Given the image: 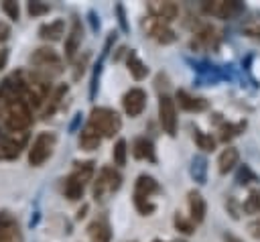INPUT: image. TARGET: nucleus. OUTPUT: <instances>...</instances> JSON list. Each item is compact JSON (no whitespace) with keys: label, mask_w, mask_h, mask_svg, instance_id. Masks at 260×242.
<instances>
[{"label":"nucleus","mask_w":260,"mask_h":242,"mask_svg":"<svg viewBox=\"0 0 260 242\" xmlns=\"http://www.w3.org/2000/svg\"><path fill=\"white\" fill-rule=\"evenodd\" d=\"M205 173H207V161L205 157H195L191 163V175L197 183H205Z\"/></svg>","instance_id":"nucleus-31"},{"label":"nucleus","mask_w":260,"mask_h":242,"mask_svg":"<svg viewBox=\"0 0 260 242\" xmlns=\"http://www.w3.org/2000/svg\"><path fill=\"white\" fill-rule=\"evenodd\" d=\"M244 128H246V120H242V122H238V124L223 122V124L219 126V140H221V142H228V140L236 138L240 132H244Z\"/></svg>","instance_id":"nucleus-28"},{"label":"nucleus","mask_w":260,"mask_h":242,"mask_svg":"<svg viewBox=\"0 0 260 242\" xmlns=\"http://www.w3.org/2000/svg\"><path fill=\"white\" fill-rule=\"evenodd\" d=\"M126 65H128L130 75H132L136 81H140V79H144V77L148 75V67L140 61V57H138L134 51L128 53V57H126Z\"/></svg>","instance_id":"nucleus-25"},{"label":"nucleus","mask_w":260,"mask_h":242,"mask_svg":"<svg viewBox=\"0 0 260 242\" xmlns=\"http://www.w3.org/2000/svg\"><path fill=\"white\" fill-rule=\"evenodd\" d=\"M175 228L181 232V234H185V236H189V234H193L195 232V224L191 222V218L187 220L185 216H181V214H177L175 216Z\"/></svg>","instance_id":"nucleus-35"},{"label":"nucleus","mask_w":260,"mask_h":242,"mask_svg":"<svg viewBox=\"0 0 260 242\" xmlns=\"http://www.w3.org/2000/svg\"><path fill=\"white\" fill-rule=\"evenodd\" d=\"M242 209L246 214H260V189H252L250 195L246 197Z\"/></svg>","instance_id":"nucleus-34"},{"label":"nucleus","mask_w":260,"mask_h":242,"mask_svg":"<svg viewBox=\"0 0 260 242\" xmlns=\"http://www.w3.org/2000/svg\"><path fill=\"white\" fill-rule=\"evenodd\" d=\"M193 138H195V144H197L201 150H205V153H211V150L215 148V138H213L211 134H207V132L199 130V128H195Z\"/></svg>","instance_id":"nucleus-29"},{"label":"nucleus","mask_w":260,"mask_h":242,"mask_svg":"<svg viewBox=\"0 0 260 242\" xmlns=\"http://www.w3.org/2000/svg\"><path fill=\"white\" fill-rule=\"evenodd\" d=\"M122 106H124V112L134 118V116H140L142 110L146 108V92L140 89V87H130L124 98H122Z\"/></svg>","instance_id":"nucleus-14"},{"label":"nucleus","mask_w":260,"mask_h":242,"mask_svg":"<svg viewBox=\"0 0 260 242\" xmlns=\"http://www.w3.org/2000/svg\"><path fill=\"white\" fill-rule=\"evenodd\" d=\"M144 31H146V35H148L150 39H154V41L160 43V45H169V43H173V41L177 39L175 31L169 26V22L156 20V18H152V16L144 20Z\"/></svg>","instance_id":"nucleus-11"},{"label":"nucleus","mask_w":260,"mask_h":242,"mask_svg":"<svg viewBox=\"0 0 260 242\" xmlns=\"http://www.w3.org/2000/svg\"><path fill=\"white\" fill-rule=\"evenodd\" d=\"M116 12H118V20H120V26H122V31H128V24H126V16H124V8H122V6H116Z\"/></svg>","instance_id":"nucleus-39"},{"label":"nucleus","mask_w":260,"mask_h":242,"mask_svg":"<svg viewBox=\"0 0 260 242\" xmlns=\"http://www.w3.org/2000/svg\"><path fill=\"white\" fill-rule=\"evenodd\" d=\"M148 14L152 18H156V20L171 22V20H175L179 16V4L177 2H169V0H165V2L154 0V2H148Z\"/></svg>","instance_id":"nucleus-15"},{"label":"nucleus","mask_w":260,"mask_h":242,"mask_svg":"<svg viewBox=\"0 0 260 242\" xmlns=\"http://www.w3.org/2000/svg\"><path fill=\"white\" fill-rule=\"evenodd\" d=\"M81 37H83V28H81V20L79 18H73V24L65 37V59L73 61L75 59V53L81 45Z\"/></svg>","instance_id":"nucleus-16"},{"label":"nucleus","mask_w":260,"mask_h":242,"mask_svg":"<svg viewBox=\"0 0 260 242\" xmlns=\"http://www.w3.org/2000/svg\"><path fill=\"white\" fill-rule=\"evenodd\" d=\"M238 161H240V153H238L236 146L223 148L221 155H219V159H217V169H219V173H221V175L230 173V171L238 165Z\"/></svg>","instance_id":"nucleus-23"},{"label":"nucleus","mask_w":260,"mask_h":242,"mask_svg":"<svg viewBox=\"0 0 260 242\" xmlns=\"http://www.w3.org/2000/svg\"><path fill=\"white\" fill-rule=\"evenodd\" d=\"M228 203H230V216H232L234 220H238V218H240V211L236 209V199H232V197H230V199H228Z\"/></svg>","instance_id":"nucleus-40"},{"label":"nucleus","mask_w":260,"mask_h":242,"mask_svg":"<svg viewBox=\"0 0 260 242\" xmlns=\"http://www.w3.org/2000/svg\"><path fill=\"white\" fill-rule=\"evenodd\" d=\"M223 240H225V242H242L238 236H234V234H228V232L223 234Z\"/></svg>","instance_id":"nucleus-42"},{"label":"nucleus","mask_w":260,"mask_h":242,"mask_svg":"<svg viewBox=\"0 0 260 242\" xmlns=\"http://www.w3.org/2000/svg\"><path fill=\"white\" fill-rule=\"evenodd\" d=\"M152 242H162V240H152Z\"/></svg>","instance_id":"nucleus-44"},{"label":"nucleus","mask_w":260,"mask_h":242,"mask_svg":"<svg viewBox=\"0 0 260 242\" xmlns=\"http://www.w3.org/2000/svg\"><path fill=\"white\" fill-rule=\"evenodd\" d=\"M55 142H57V136L53 132H39L28 148V165L32 167L45 165V161L53 155Z\"/></svg>","instance_id":"nucleus-7"},{"label":"nucleus","mask_w":260,"mask_h":242,"mask_svg":"<svg viewBox=\"0 0 260 242\" xmlns=\"http://www.w3.org/2000/svg\"><path fill=\"white\" fill-rule=\"evenodd\" d=\"M8 35H10V28H8V24L0 22V41H6V39H8Z\"/></svg>","instance_id":"nucleus-41"},{"label":"nucleus","mask_w":260,"mask_h":242,"mask_svg":"<svg viewBox=\"0 0 260 242\" xmlns=\"http://www.w3.org/2000/svg\"><path fill=\"white\" fill-rule=\"evenodd\" d=\"M2 10L6 12V16H8L10 20H18V14H20V8H18V4H16V2H10V0H6V2H2Z\"/></svg>","instance_id":"nucleus-37"},{"label":"nucleus","mask_w":260,"mask_h":242,"mask_svg":"<svg viewBox=\"0 0 260 242\" xmlns=\"http://www.w3.org/2000/svg\"><path fill=\"white\" fill-rule=\"evenodd\" d=\"M83 185H79L77 181H73L71 177H67L65 179V187H63V193H65V197L67 199H71V201H77V199H81L83 197Z\"/></svg>","instance_id":"nucleus-30"},{"label":"nucleus","mask_w":260,"mask_h":242,"mask_svg":"<svg viewBox=\"0 0 260 242\" xmlns=\"http://www.w3.org/2000/svg\"><path fill=\"white\" fill-rule=\"evenodd\" d=\"M87 236H89V242H112V228L104 218H100L89 224Z\"/></svg>","instance_id":"nucleus-20"},{"label":"nucleus","mask_w":260,"mask_h":242,"mask_svg":"<svg viewBox=\"0 0 260 242\" xmlns=\"http://www.w3.org/2000/svg\"><path fill=\"white\" fill-rule=\"evenodd\" d=\"M51 79L41 75V73H30L26 77V87H24V102L30 106V110H41L47 98L51 96Z\"/></svg>","instance_id":"nucleus-3"},{"label":"nucleus","mask_w":260,"mask_h":242,"mask_svg":"<svg viewBox=\"0 0 260 242\" xmlns=\"http://www.w3.org/2000/svg\"><path fill=\"white\" fill-rule=\"evenodd\" d=\"M219 45V35L211 24H201L195 31V37L191 41V49L195 51H209Z\"/></svg>","instance_id":"nucleus-12"},{"label":"nucleus","mask_w":260,"mask_h":242,"mask_svg":"<svg viewBox=\"0 0 260 242\" xmlns=\"http://www.w3.org/2000/svg\"><path fill=\"white\" fill-rule=\"evenodd\" d=\"M158 183H156V179L154 177H150V175H138V179H136V183H134V205H136V209L142 214V216H150L152 211H154V203L150 201V197L154 195V193H158Z\"/></svg>","instance_id":"nucleus-4"},{"label":"nucleus","mask_w":260,"mask_h":242,"mask_svg":"<svg viewBox=\"0 0 260 242\" xmlns=\"http://www.w3.org/2000/svg\"><path fill=\"white\" fill-rule=\"evenodd\" d=\"M236 181H238V185H250V183H256L260 179L248 165H240V169L236 173Z\"/></svg>","instance_id":"nucleus-33"},{"label":"nucleus","mask_w":260,"mask_h":242,"mask_svg":"<svg viewBox=\"0 0 260 242\" xmlns=\"http://www.w3.org/2000/svg\"><path fill=\"white\" fill-rule=\"evenodd\" d=\"M242 33H244L248 39L260 43V12H254V14H250L248 18L242 20Z\"/></svg>","instance_id":"nucleus-27"},{"label":"nucleus","mask_w":260,"mask_h":242,"mask_svg":"<svg viewBox=\"0 0 260 242\" xmlns=\"http://www.w3.org/2000/svg\"><path fill=\"white\" fill-rule=\"evenodd\" d=\"M26 12H28L30 16L47 14V12H49V4H43V2H28V4H26Z\"/></svg>","instance_id":"nucleus-36"},{"label":"nucleus","mask_w":260,"mask_h":242,"mask_svg":"<svg viewBox=\"0 0 260 242\" xmlns=\"http://www.w3.org/2000/svg\"><path fill=\"white\" fill-rule=\"evenodd\" d=\"M0 116L4 118V124L10 132H26V128L32 124V110L24 100H14L2 106Z\"/></svg>","instance_id":"nucleus-1"},{"label":"nucleus","mask_w":260,"mask_h":242,"mask_svg":"<svg viewBox=\"0 0 260 242\" xmlns=\"http://www.w3.org/2000/svg\"><path fill=\"white\" fill-rule=\"evenodd\" d=\"M248 232H250V236L254 240H260V220H252L248 224Z\"/></svg>","instance_id":"nucleus-38"},{"label":"nucleus","mask_w":260,"mask_h":242,"mask_svg":"<svg viewBox=\"0 0 260 242\" xmlns=\"http://www.w3.org/2000/svg\"><path fill=\"white\" fill-rule=\"evenodd\" d=\"M102 138H112L114 134L120 132L122 128V118L116 110L112 108H106V106H100V108H93L91 114H89V122H87Z\"/></svg>","instance_id":"nucleus-2"},{"label":"nucleus","mask_w":260,"mask_h":242,"mask_svg":"<svg viewBox=\"0 0 260 242\" xmlns=\"http://www.w3.org/2000/svg\"><path fill=\"white\" fill-rule=\"evenodd\" d=\"M100 142H102V136H100L89 124H85V128H83L81 134H79V146H81L83 150H95V148L100 146Z\"/></svg>","instance_id":"nucleus-26"},{"label":"nucleus","mask_w":260,"mask_h":242,"mask_svg":"<svg viewBox=\"0 0 260 242\" xmlns=\"http://www.w3.org/2000/svg\"><path fill=\"white\" fill-rule=\"evenodd\" d=\"M85 209H87V207L83 205V209H79V211H77V218H83V216H85Z\"/></svg>","instance_id":"nucleus-43"},{"label":"nucleus","mask_w":260,"mask_h":242,"mask_svg":"<svg viewBox=\"0 0 260 242\" xmlns=\"http://www.w3.org/2000/svg\"><path fill=\"white\" fill-rule=\"evenodd\" d=\"M203 14L211 16V18H234L236 14L242 12V4L236 0H211V2H203L201 4Z\"/></svg>","instance_id":"nucleus-9"},{"label":"nucleus","mask_w":260,"mask_h":242,"mask_svg":"<svg viewBox=\"0 0 260 242\" xmlns=\"http://www.w3.org/2000/svg\"><path fill=\"white\" fill-rule=\"evenodd\" d=\"M28 140L26 132H10L0 136V161H14L22 153L24 144Z\"/></svg>","instance_id":"nucleus-8"},{"label":"nucleus","mask_w":260,"mask_h":242,"mask_svg":"<svg viewBox=\"0 0 260 242\" xmlns=\"http://www.w3.org/2000/svg\"><path fill=\"white\" fill-rule=\"evenodd\" d=\"M93 173H95V167H93V161H81V163H75L73 165V171H71V179L77 181L79 185H87L91 179H93Z\"/></svg>","instance_id":"nucleus-21"},{"label":"nucleus","mask_w":260,"mask_h":242,"mask_svg":"<svg viewBox=\"0 0 260 242\" xmlns=\"http://www.w3.org/2000/svg\"><path fill=\"white\" fill-rule=\"evenodd\" d=\"M132 157L138 161H148V163H156V153H154V144L150 138L146 136H138L132 142Z\"/></svg>","instance_id":"nucleus-18"},{"label":"nucleus","mask_w":260,"mask_h":242,"mask_svg":"<svg viewBox=\"0 0 260 242\" xmlns=\"http://www.w3.org/2000/svg\"><path fill=\"white\" fill-rule=\"evenodd\" d=\"M187 201H189V214H191V222L193 224H201L205 220V211H207V205H205V199L199 191L191 189L189 195H187Z\"/></svg>","instance_id":"nucleus-19"},{"label":"nucleus","mask_w":260,"mask_h":242,"mask_svg":"<svg viewBox=\"0 0 260 242\" xmlns=\"http://www.w3.org/2000/svg\"><path fill=\"white\" fill-rule=\"evenodd\" d=\"M158 120H160L162 130L169 136L177 134V106H175V100L167 94L158 98Z\"/></svg>","instance_id":"nucleus-10"},{"label":"nucleus","mask_w":260,"mask_h":242,"mask_svg":"<svg viewBox=\"0 0 260 242\" xmlns=\"http://www.w3.org/2000/svg\"><path fill=\"white\" fill-rule=\"evenodd\" d=\"M122 185V175L114 167H102L98 173V179L93 181V197L95 201H104L108 195L116 193Z\"/></svg>","instance_id":"nucleus-6"},{"label":"nucleus","mask_w":260,"mask_h":242,"mask_svg":"<svg viewBox=\"0 0 260 242\" xmlns=\"http://www.w3.org/2000/svg\"><path fill=\"white\" fill-rule=\"evenodd\" d=\"M175 102H177L179 108H183L185 112H203V110L209 108V104H207L205 98L191 96V94L185 92V89H177V94H175Z\"/></svg>","instance_id":"nucleus-17"},{"label":"nucleus","mask_w":260,"mask_h":242,"mask_svg":"<svg viewBox=\"0 0 260 242\" xmlns=\"http://www.w3.org/2000/svg\"><path fill=\"white\" fill-rule=\"evenodd\" d=\"M112 157H114V163H116L118 167H124V165H126L128 144H126V140H124V138H120V140L114 144V148H112Z\"/></svg>","instance_id":"nucleus-32"},{"label":"nucleus","mask_w":260,"mask_h":242,"mask_svg":"<svg viewBox=\"0 0 260 242\" xmlns=\"http://www.w3.org/2000/svg\"><path fill=\"white\" fill-rule=\"evenodd\" d=\"M0 242H22L20 224L6 209L0 211Z\"/></svg>","instance_id":"nucleus-13"},{"label":"nucleus","mask_w":260,"mask_h":242,"mask_svg":"<svg viewBox=\"0 0 260 242\" xmlns=\"http://www.w3.org/2000/svg\"><path fill=\"white\" fill-rule=\"evenodd\" d=\"M39 35H41V39H45V41H59V39L65 35V20L57 18V20H53V22L43 24V26L39 28Z\"/></svg>","instance_id":"nucleus-24"},{"label":"nucleus","mask_w":260,"mask_h":242,"mask_svg":"<svg viewBox=\"0 0 260 242\" xmlns=\"http://www.w3.org/2000/svg\"><path fill=\"white\" fill-rule=\"evenodd\" d=\"M30 65H32L35 73H41V75H45L49 79L63 71V61L51 47H41V49L32 51Z\"/></svg>","instance_id":"nucleus-5"},{"label":"nucleus","mask_w":260,"mask_h":242,"mask_svg":"<svg viewBox=\"0 0 260 242\" xmlns=\"http://www.w3.org/2000/svg\"><path fill=\"white\" fill-rule=\"evenodd\" d=\"M63 94H67V85H65V83L57 85V87L51 92V96L47 98V102H45V104H43V108H41L43 118H49V116H53V114H55V110H57V108H59V104H61Z\"/></svg>","instance_id":"nucleus-22"}]
</instances>
